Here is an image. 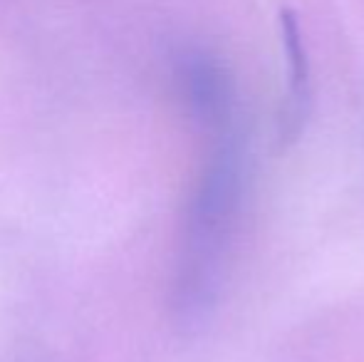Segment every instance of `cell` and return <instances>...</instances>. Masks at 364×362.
Returning a JSON list of instances; mask_svg holds the SVG:
<instances>
[{
    "label": "cell",
    "mask_w": 364,
    "mask_h": 362,
    "mask_svg": "<svg viewBox=\"0 0 364 362\" xmlns=\"http://www.w3.org/2000/svg\"><path fill=\"white\" fill-rule=\"evenodd\" d=\"M201 132L206 134V159L188 201L176 275V310L186 325L203 323L216 308L250 169L240 119Z\"/></svg>",
    "instance_id": "cell-1"
},
{
    "label": "cell",
    "mask_w": 364,
    "mask_h": 362,
    "mask_svg": "<svg viewBox=\"0 0 364 362\" xmlns=\"http://www.w3.org/2000/svg\"><path fill=\"white\" fill-rule=\"evenodd\" d=\"M280 35H283L285 60H288V95H285L283 110H280V142L292 144L302 132L310 115L312 105V80H310V60L302 40V30L297 18L285 10L280 13Z\"/></svg>",
    "instance_id": "cell-2"
}]
</instances>
